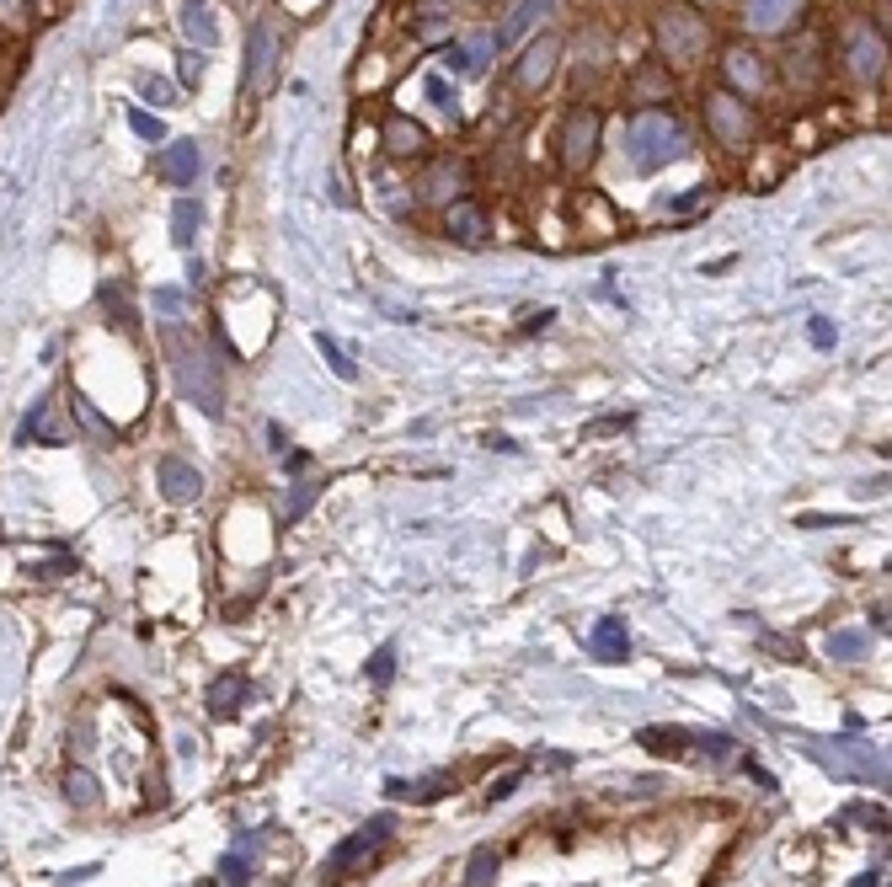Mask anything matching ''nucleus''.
I'll use <instances>...</instances> for the list:
<instances>
[{
    "instance_id": "f257e3e1",
    "label": "nucleus",
    "mask_w": 892,
    "mask_h": 887,
    "mask_svg": "<svg viewBox=\"0 0 892 887\" xmlns=\"http://www.w3.org/2000/svg\"><path fill=\"white\" fill-rule=\"evenodd\" d=\"M807 759H818L828 775L839 781H860V786H887V754L876 743L860 738H796Z\"/></svg>"
},
{
    "instance_id": "f03ea898",
    "label": "nucleus",
    "mask_w": 892,
    "mask_h": 887,
    "mask_svg": "<svg viewBox=\"0 0 892 887\" xmlns=\"http://www.w3.org/2000/svg\"><path fill=\"white\" fill-rule=\"evenodd\" d=\"M679 145H684L679 123H668L663 113H641V118H631V129H625V155H631L636 171L668 166L679 155Z\"/></svg>"
},
{
    "instance_id": "7ed1b4c3",
    "label": "nucleus",
    "mask_w": 892,
    "mask_h": 887,
    "mask_svg": "<svg viewBox=\"0 0 892 887\" xmlns=\"http://www.w3.org/2000/svg\"><path fill=\"white\" fill-rule=\"evenodd\" d=\"M390 829H396V823H390V813H380V818H369V823H364V829H358V834H348V839H342V845H337L332 855H326V866H321V877H326V882H337V877H348V871H353V866H364V861H369V855H374V850H380V845H385V839H390Z\"/></svg>"
},
{
    "instance_id": "20e7f679",
    "label": "nucleus",
    "mask_w": 892,
    "mask_h": 887,
    "mask_svg": "<svg viewBox=\"0 0 892 887\" xmlns=\"http://www.w3.org/2000/svg\"><path fill=\"white\" fill-rule=\"evenodd\" d=\"M663 43H668V59H700V49H706V27H700V17H690V11H668L663 17Z\"/></svg>"
},
{
    "instance_id": "39448f33",
    "label": "nucleus",
    "mask_w": 892,
    "mask_h": 887,
    "mask_svg": "<svg viewBox=\"0 0 892 887\" xmlns=\"http://www.w3.org/2000/svg\"><path fill=\"white\" fill-rule=\"evenodd\" d=\"M588 652L599 663H625V658H631V631H625V620L620 615H604L599 626L588 631Z\"/></svg>"
},
{
    "instance_id": "423d86ee",
    "label": "nucleus",
    "mask_w": 892,
    "mask_h": 887,
    "mask_svg": "<svg viewBox=\"0 0 892 887\" xmlns=\"http://www.w3.org/2000/svg\"><path fill=\"white\" fill-rule=\"evenodd\" d=\"M22 439L27 444H65L70 439V423L59 417V401H38L22 423Z\"/></svg>"
},
{
    "instance_id": "0eeeda50",
    "label": "nucleus",
    "mask_w": 892,
    "mask_h": 887,
    "mask_svg": "<svg viewBox=\"0 0 892 887\" xmlns=\"http://www.w3.org/2000/svg\"><path fill=\"white\" fill-rule=\"evenodd\" d=\"M246 700H252V679H241V674H219L209 684V711L214 717H241Z\"/></svg>"
},
{
    "instance_id": "6e6552de",
    "label": "nucleus",
    "mask_w": 892,
    "mask_h": 887,
    "mask_svg": "<svg viewBox=\"0 0 892 887\" xmlns=\"http://www.w3.org/2000/svg\"><path fill=\"white\" fill-rule=\"evenodd\" d=\"M161 492L171 497V503H193V497L203 492L198 465H187V460H177V455H166V460H161Z\"/></svg>"
},
{
    "instance_id": "1a4fd4ad",
    "label": "nucleus",
    "mask_w": 892,
    "mask_h": 887,
    "mask_svg": "<svg viewBox=\"0 0 892 887\" xmlns=\"http://www.w3.org/2000/svg\"><path fill=\"white\" fill-rule=\"evenodd\" d=\"M385 791L396 802H438V797H449L455 791V775H422V781H385Z\"/></svg>"
},
{
    "instance_id": "9d476101",
    "label": "nucleus",
    "mask_w": 892,
    "mask_h": 887,
    "mask_svg": "<svg viewBox=\"0 0 892 887\" xmlns=\"http://www.w3.org/2000/svg\"><path fill=\"white\" fill-rule=\"evenodd\" d=\"M551 6H556V0H519V11H513L508 27L497 33V49H513V43H519L524 33H535V27L551 17Z\"/></svg>"
},
{
    "instance_id": "9b49d317",
    "label": "nucleus",
    "mask_w": 892,
    "mask_h": 887,
    "mask_svg": "<svg viewBox=\"0 0 892 887\" xmlns=\"http://www.w3.org/2000/svg\"><path fill=\"white\" fill-rule=\"evenodd\" d=\"M182 33L193 38L198 49H214V43H219V27H214L209 0H182Z\"/></svg>"
},
{
    "instance_id": "f8f14e48",
    "label": "nucleus",
    "mask_w": 892,
    "mask_h": 887,
    "mask_svg": "<svg viewBox=\"0 0 892 887\" xmlns=\"http://www.w3.org/2000/svg\"><path fill=\"white\" fill-rule=\"evenodd\" d=\"M268 75H273V27L257 22L252 27V65H246V81H252V91H268Z\"/></svg>"
},
{
    "instance_id": "ddd939ff",
    "label": "nucleus",
    "mask_w": 892,
    "mask_h": 887,
    "mask_svg": "<svg viewBox=\"0 0 892 887\" xmlns=\"http://www.w3.org/2000/svg\"><path fill=\"white\" fill-rule=\"evenodd\" d=\"M641 749H652V754H663V759H684L690 754V743L695 733H684V727H641Z\"/></svg>"
},
{
    "instance_id": "4468645a",
    "label": "nucleus",
    "mask_w": 892,
    "mask_h": 887,
    "mask_svg": "<svg viewBox=\"0 0 892 887\" xmlns=\"http://www.w3.org/2000/svg\"><path fill=\"white\" fill-rule=\"evenodd\" d=\"M796 6L802 0H748V22L759 33H775V27H786V17H796Z\"/></svg>"
},
{
    "instance_id": "2eb2a0df",
    "label": "nucleus",
    "mask_w": 892,
    "mask_h": 887,
    "mask_svg": "<svg viewBox=\"0 0 892 887\" xmlns=\"http://www.w3.org/2000/svg\"><path fill=\"white\" fill-rule=\"evenodd\" d=\"M161 177L177 182V188H182V182H193L198 177V145H171L161 155Z\"/></svg>"
},
{
    "instance_id": "dca6fc26",
    "label": "nucleus",
    "mask_w": 892,
    "mask_h": 887,
    "mask_svg": "<svg viewBox=\"0 0 892 887\" xmlns=\"http://www.w3.org/2000/svg\"><path fill=\"white\" fill-rule=\"evenodd\" d=\"M711 123L722 129L727 145H743V107L732 97H711Z\"/></svg>"
},
{
    "instance_id": "f3484780",
    "label": "nucleus",
    "mask_w": 892,
    "mask_h": 887,
    "mask_svg": "<svg viewBox=\"0 0 892 887\" xmlns=\"http://www.w3.org/2000/svg\"><path fill=\"white\" fill-rule=\"evenodd\" d=\"M593 129H599V123H593V113H583V118H572V145H567V161L572 166H583L588 155H593Z\"/></svg>"
},
{
    "instance_id": "a211bd4d",
    "label": "nucleus",
    "mask_w": 892,
    "mask_h": 887,
    "mask_svg": "<svg viewBox=\"0 0 892 887\" xmlns=\"http://www.w3.org/2000/svg\"><path fill=\"white\" fill-rule=\"evenodd\" d=\"M465 887H497V850L481 845L471 855V866H465Z\"/></svg>"
},
{
    "instance_id": "6ab92c4d",
    "label": "nucleus",
    "mask_w": 892,
    "mask_h": 887,
    "mask_svg": "<svg viewBox=\"0 0 892 887\" xmlns=\"http://www.w3.org/2000/svg\"><path fill=\"white\" fill-rule=\"evenodd\" d=\"M171 225H177V230H171V236H177V246H193L198 225H203V209L193 204V198H182V204H177V214H171Z\"/></svg>"
},
{
    "instance_id": "aec40b11",
    "label": "nucleus",
    "mask_w": 892,
    "mask_h": 887,
    "mask_svg": "<svg viewBox=\"0 0 892 887\" xmlns=\"http://www.w3.org/2000/svg\"><path fill=\"white\" fill-rule=\"evenodd\" d=\"M449 230H455L460 241H481V230H487V220H481V209H471V204H460V209H449Z\"/></svg>"
},
{
    "instance_id": "412c9836",
    "label": "nucleus",
    "mask_w": 892,
    "mask_h": 887,
    "mask_svg": "<svg viewBox=\"0 0 892 887\" xmlns=\"http://www.w3.org/2000/svg\"><path fill=\"white\" fill-rule=\"evenodd\" d=\"M866 647H871L866 631H834V636H828V652H834V658H844V663H855Z\"/></svg>"
},
{
    "instance_id": "4be33fe9",
    "label": "nucleus",
    "mask_w": 892,
    "mask_h": 887,
    "mask_svg": "<svg viewBox=\"0 0 892 887\" xmlns=\"http://www.w3.org/2000/svg\"><path fill=\"white\" fill-rule=\"evenodd\" d=\"M551 59H556V43L545 38L540 49H529V65H524V86H540L545 75H551Z\"/></svg>"
},
{
    "instance_id": "5701e85b",
    "label": "nucleus",
    "mask_w": 892,
    "mask_h": 887,
    "mask_svg": "<svg viewBox=\"0 0 892 887\" xmlns=\"http://www.w3.org/2000/svg\"><path fill=\"white\" fill-rule=\"evenodd\" d=\"M219 871H225V882H230V887H246V882H252V850H241V855L230 850L225 861H219Z\"/></svg>"
},
{
    "instance_id": "b1692460",
    "label": "nucleus",
    "mask_w": 892,
    "mask_h": 887,
    "mask_svg": "<svg viewBox=\"0 0 892 887\" xmlns=\"http://www.w3.org/2000/svg\"><path fill=\"white\" fill-rule=\"evenodd\" d=\"M839 823H866V829H887V807H871V802H855L844 807Z\"/></svg>"
},
{
    "instance_id": "393cba45",
    "label": "nucleus",
    "mask_w": 892,
    "mask_h": 887,
    "mask_svg": "<svg viewBox=\"0 0 892 887\" xmlns=\"http://www.w3.org/2000/svg\"><path fill=\"white\" fill-rule=\"evenodd\" d=\"M316 348L326 353V364H332V369H337V375H342V380H358V369H353V359H348V353H342V348H337V342H332V337H326V332L316 337Z\"/></svg>"
},
{
    "instance_id": "a878e982",
    "label": "nucleus",
    "mask_w": 892,
    "mask_h": 887,
    "mask_svg": "<svg viewBox=\"0 0 892 887\" xmlns=\"http://www.w3.org/2000/svg\"><path fill=\"white\" fill-rule=\"evenodd\" d=\"M369 679L380 684V690H385L390 679H396V647H390V642H385V647H380V652H374V658H369Z\"/></svg>"
},
{
    "instance_id": "bb28decb",
    "label": "nucleus",
    "mask_w": 892,
    "mask_h": 887,
    "mask_svg": "<svg viewBox=\"0 0 892 887\" xmlns=\"http://www.w3.org/2000/svg\"><path fill=\"white\" fill-rule=\"evenodd\" d=\"M876 59H882L876 38H871V33H860V38H855V75H876Z\"/></svg>"
},
{
    "instance_id": "cd10ccee",
    "label": "nucleus",
    "mask_w": 892,
    "mask_h": 887,
    "mask_svg": "<svg viewBox=\"0 0 892 887\" xmlns=\"http://www.w3.org/2000/svg\"><path fill=\"white\" fill-rule=\"evenodd\" d=\"M727 70H732V81H738V86H748V91L759 86V65L748 54H727Z\"/></svg>"
},
{
    "instance_id": "c85d7f7f",
    "label": "nucleus",
    "mask_w": 892,
    "mask_h": 887,
    "mask_svg": "<svg viewBox=\"0 0 892 887\" xmlns=\"http://www.w3.org/2000/svg\"><path fill=\"white\" fill-rule=\"evenodd\" d=\"M695 749L706 759H732V738L727 733H695Z\"/></svg>"
},
{
    "instance_id": "c756f323",
    "label": "nucleus",
    "mask_w": 892,
    "mask_h": 887,
    "mask_svg": "<svg viewBox=\"0 0 892 887\" xmlns=\"http://www.w3.org/2000/svg\"><path fill=\"white\" fill-rule=\"evenodd\" d=\"M422 91H428V102L438 107V113H455V97H449V86L438 81V75H422Z\"/></svg>"
},
{
    "instance_id": "7c9ffc66",
    "label": "nucleus",
    "mask_w": 892,
    "mask_h": 887,
    "mask_svg": "<svg viewBox=\"0 0 892 887\" xmlns=\"http://www.w3.org/2000/svg\"><path fill=\"white\" fill-rule=\"evenodd\" d=\"M316 492H321L316 481H300V492H294V503H289V519H300V513H305L310 503H316Z\"/></svg>"
},
{
    "instance_id": "2f4dec72",
    "label": "nucleus",
    "mask_w": 892,
    "mask_h": 887,
    "mask_svg": "<svg viewBox=\"0 0 892 887\" xmlns=\"http://www.w3.org/2000/svg\"><path fill=\"white\" fill-rule=\"evenodd\" d=\"M519 781H524V770H508L503 781H492L487 797H492V802H503V797H513V791H519Z\"/></svg>"
},
{
    "instance_id": "473e14b6",
    "label": "nucleus",
    "mask_w": 892,
    "mask_h": 887,
    "mask_svg": "<svg viewBox=\"0 0 892 887\" xmlns=\"http://www.w3.org/2000/svg\"><path fill=\"white\" fill-rule=\"evenodd\" d=\"M134 134H145V139H166V123H161V118H150V113H134Z\"/></svg>"
},
{
    "instance_id": "72a5a7b5",
    "label": "nucleus",
    "mask_w": 892,
    "mask_h": 887,
    "mask_svg": "<svg viewBox=\"0 0 892 887\" xmlns=\"http://www.w3.org/2000/svg\"><path fill=\"white\" fill-rule=\"evenodd\" d=\"M139 91H145L150 102H171V86H166V81H155V75H139Z\"/></svg>"
},
{
    "instance_id": "f704fd0d",
    "label": "nucleus",
    "mask_w": 892,
    "mask_h": 887,
    "mask_svg": "<svg viewBox=\"0 0 892 887\" xmlns=\"http://www.w3.org/2000/svg\"><path fill=\"white\" fill-rule=\"evenodd\" d=\"M390 139H396V150H417V129H406V123H396V129H390Z\"/></svg>"
},
{
    "instance_id": "c9c22d12",
    "label": "nucleus",
    "mask_w": 892,
    "mask_h": 887,
    "mask_svg": "<svg viewBox=\"0 0 892 887\" xmlns=\"http://www.w3.org/2000/svg\"><path fill=\"white\" fill-rule=\"evenodd\" d=\"M625 423H631V417H599V423L588 428V439H599V433H620Z\"/></svg>"
},
{
    "instance_id": "e433bc0d",
    "label": "nucleus",
    "mask_w": 892,
    "mask_h": 887,
    "mask_svg": "<svg viewBox=\"0 0 892 887\" xmlns=\"http://www.w3.org/2000/svg\"><path fill=\"white\" fill-rule=\"evenodd\" d=\"M807 337H812V342H818V348H828V342H834V326H828V321L818 316V321H812V326H807Z\"/></svg>"
},
{
    "instance_id": "4c0bfd02",
    "label": "nucleus",
    "mask_w": 892,
    "mask_h": 887,
    "mask_svg": "<svg viewBox=\"0 0 892 887\" xmlns=\"http://www.w3.org/2000/svg\"><path fill=\"white\" fill-rule=\"evenodd\" d=\"M70 797H75V802H91V797H97V791H91V781H86V775H70Z\"/></svg>"
},
{
    "instance_id": "58836bf2",
    "label": "nucleus",
    "mask_w": 892,
    "mask_h": 887,
    "mask_svg": "<svg viewBox=\"0 0 892 887\" xmlns=\"http://www.w3.org/2000/svg\"><path fill=\"white\" fill-rule=\"evenodd\" d=\"M706 198H711L706 188H700V193H684L679 204H674V214H690V209H700V204H706Z\"/></svg>"
},
{
    "instance_id": "ea45409f",
    "label": "nucleus",
    "mask_w": 892,
    "mask_h": 887,
    "mask_svg": "<svg viewBox=\"0 0 892 887\" xmlns=\"http://www.w3.org/2000/svg\"><path fill=\"white\" fill-rule=\"evenodd\" d=\"M556 310H524V326H551Z\"/></svg>"
},
{
    "instance_id": "a19ab883",
    "label": "nucleus",
    "mask_w": 892,
    "mask_h": 887,
    "mask_svg": "<svg viewBox=\"0 0 892 887\" xmlns=\"http://www.w3.org/2000/svg\"><path fill=\"white\" fill-rule=\"evenodd\" d=\"M182 75H187V81H198V75H203V59H198V54H187V65H182Z\"/></svg>"
},
{
    "instance_id": "79ce46f5",
    "label": "nucleus",
    "mask_w": 892,
    "mask_h": 887,
    "mask_svg": "<svg viewBox=\"0 0 892 887\" xmlns=\"http://www.w3.org/2000/svg\"><path fill=\"white\" fill-rule=\"evenodd\" d=\"M876 882H882V871H866V877H855L850 887H876Z\"/></svg>"
},
{
    "instance_id": "37998d69",
    "label": "nucleus",
    "mask_w": 892,
    "mask_h": 887,
    "mask_svg": "<svg viewBox=\"0 0 892 887\" xmlns=\"http://www.w3.org/2000/svg\"><path fill=\"white\" fill-rule=\"evenodd\" d=\"M0 17H6V22H17V0H0Z\"/></svg>"
}]
</instances>
